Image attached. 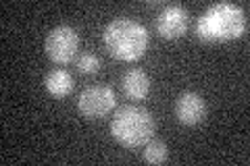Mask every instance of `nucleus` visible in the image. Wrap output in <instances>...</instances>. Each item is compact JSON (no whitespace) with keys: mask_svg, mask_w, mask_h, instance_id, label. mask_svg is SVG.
<instances>
[{"mask_svg":"<svg viewBox=\"0 0 250 166\" xmlns=\"http://www.w3.org/2000/svg\"><path fill=\"white\" fill-rule=\"evenodd\" d=\"M121 88L131 100H144L150 92V77L142 69H129L121 77Z\"/></svg>","mask_w":250,"mask_h":166,"instance_id":"nucleus-8","label":"nucleus"},{"mask_svg":"<svg viewBox=\"0 0 250 166\" xmlns=\"http://www.w3.org/2000/svg\"><path fill=\"white\" fill-rule=\"evenodd\" d=\"M154 116L142 106H121L111 118V133L123 148H140L154 135Z\"/></svg>","mask_w":250,"mask_h":166,"instance_id":"nucleus-3","label":"nucleus"},{"mask_svg":"<svg viewBox=\"0 0 250 166\" xmlns=\"http://www.w3.org/2000/svg\"><path fill=\"white\" fill-rule=\"evenodd\" d=\"M75 67L80 73L83 75H92V73H96V71L100 69V58L96 56V54H92V52H83L77 56L75 60Z\"/></svg>","mask_w":250,"mask_h":166,"instance_id":"nucleus-11","label":"nucleus"},{"mask_svg":"<svg viewBox=\"0 0 250 166\" xmlns=\"http://www.w3.org/2000/svg\"><path fill=\"white\" fill-rule=\"evenodd\" d=\"M117 104V96L106 85H90L77 96V110L85 118H103Z\"/></svg>","mask_w":250,"mask_h":166,"instance_id":"nucleus-5","label":"nucleus"},{"mask_svg":"<svg viewBox=\"0 0 250 166\" xmlns=\"http://www.w3.org/2000/svg\"><path fill=\"white\" fill-rule=\"evenodd\" d=\"M142 158L144 162L148 164H163L169 158V149H167V144L161 139H150L144 144V149H142Z\"/></svg>","mask_w":250,"mask_h":166,"instance_id":"nucleus-10","label":"nucleus"},{"mask_svg":"<svg viewBox=\"0 0 250 166\" xmlns=\"http://www.w3.org/2000/svg\"><path fill=\"white\" fill-rule=\"evenodd\" d=\"M154 27L159 31V36L165 39L182 37L188 31V27H190V15H188L184 6L169 4L159 13V17L154 21Z\"/></svg>","mask_w":250,"mask_h":166,"instance_id":"nucleus-6","label":"nucleus"},{"mask_svg":"<svg viewBox=\"0 0 250 166\" xmlns=\"http://www.w3.org/2000/svg\"><path fill=\"white\" fill-rule=\"evenodd\" d=\"M46 92L54 98H67L73 92V77L65 69H52L44 79Z\"/></svg>","mask_w":250,"mask_h":166,"instance_id":"nucleus-9","label":"nucleus"},{"mask_svg":"<svg viewBox=\"0 0 250 166\" xmlns=\"http://www.w3.org/2000/svg\"><path fill=\"white\" fill-rule=\"evenodd\" d=\"M77 46H80V36L71 25H59L50 29L44 42L46 54L54 65H69L75 58Z\"/></svg>","mask_w":250,"mask_h":166,"instance_id":"nucleus-4","label":"nucleus"},{"mask_svg":"<svg viewBox=\"0 0 250 166\" xmlns=\"http://www.w3.org/2000/svg\"><path fill=\"white\" fill-rule=\"evenodd\" d=\"M148 31L142 23L127 17H117L104 27V46L108 54L117 60L134 62L148 50Z\"/></svg>","mask_w":250,"mask_h":166,"instance_id":"nucleus-2","label":"nucleus"},{"mask_svg":"<svg viewBox=\"0 0 250 166\" xmlns=\"http://www.w3.org/2000/svg\"><path fill=\"white\" fill-rule=\"evenodd\" d=\"M175 116L184 125H198L207 116V102L196 92H184L175 100Z\"/></svg>","mask_w":250,"mask_h":166,"instance_id":"nucleus-7","label":"nucleus"},{"mask_svg":"<svg viewBox=\"0 0 250 166\" xmlns=\"http://www.w3.org/2000/svg\"><path fill=\"white\" fill-rule=\"evenodd\" d=\"M246 31V13L233 2H217L198 17L196 34L205 42L238 39Z\"/></svg>","mask_w":250,"mask_h":166,"instance_id":"nucleus-1","label":"nucleus"}]
</instances>
